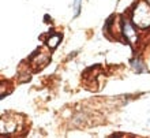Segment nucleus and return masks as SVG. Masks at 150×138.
Segmentation results:
<instances>
[{"instance_id":"1","label":"nucleus","mask_w":150,"mask_h":138,"mask_svg":"<svg viewBox=\"0 0 150 138\" xmlns=\"http://www.w3.org/2000/svg\"><path fill=\"white\" fill-rule=\"evenodd\" d=\"M132 22L138 28L146 29L150 28V6L146 1H138L132 11Z\"/></svg>"},{"instance_id":"2","label":"nucleus","mask_w":150,"mask_h":138,"mask_svg":"<svg viewBox=\"0 0 150 138\" xmlns=\"http://www.w3.org/2000/svg\"><path fill=\"white\" fill-rule=\"evenodd\" d=\"M122 33L124 36V38L131 44V45H135L137 44V40H138V36H137V32H135L134 28V22L130 19L124 18L122 23Z\"/></svg>"},{"instance_id":"3","label":"nucleus","mask_w":150,"mask_h":138,"mask_svg":"<svg viewBox=\"0 0 150 138\" xmlns=\"http://www.w3.org/2000/svg\"><path fill=\"white\" fill-rule=\"evenodd\" d=\"M59 41H60V36L55 34V36H52V37H49V38L47 40V45L49 48H55L56 45L59 44Z\"/></svg>"},{"instance_id":"4","label":"nucleus","mask_w":150,"mask_h":138,"mask_svg":"<svg viewBox=\"0 0 150 138\" xmlns=\"http://www.w3.org/2000/svg\"><path fill=\"white\" fill-rule=\"evenodd\" d=\"M131 64H132V67H134V70L137 71V73H142V71H146V67H143V63L142 62H139L138 59H135L131 62Z\"/></svg>"},{"instance_id":"5","label":"nucleus","mask_w":150,"mask_h":138,"mask_svg":"<svg viewBox=\"0 0 150 138\" xmlns=\"http://www.w3.org/2000/svg\"><path fill=\"white\" fill-rule=\"evenodd\" d=\"M81 1L82 0H74V8H75V16L79 14V10H81Z\"/></svg>"}]
</instances>
